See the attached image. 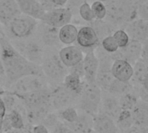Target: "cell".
Segmentation results:
<instances>
[{
    "mask_svg": "<svg viewBox=\"0 0 148 133\" xmlns=\"http://www.w3.org/2000/svg\"><path fill=\"white\" fill-rule=\"evenodd\" d=\"M0 59L3 62L6 74V86L9 90L20 78L29 76H44L41 65L33 64L24 58L5 37H1ZM45 77V76H44Z\"/></svg>",
    "mask_w": 148,
    "mask_h": 133,
    "instance_id": "obj_1",
    "label": "cell"
},
{
    "mask_svg": "<svg viewBox=\"0 0 148 133\" xmlns=\"http://www.w3.org/2000/svg\"><path fill=\"white\" fill-rule=\"evenodd\" d=\"M41 67L47 83L51 88L62 85L69 73V69L59 58L56 48H45Z\"/></svg>",
    "mask_w": 148,
    "mask_h": 133,
    "instance_id": "obj_2",
    "label": "cell"
},
{
    "mask_svg": "<svg viewBox=\"0 0 148 133\" xmlns=\"http://www.w3.org/2000/svg\"><path fill=\"white\" fill-rule=\"evenodd\" d=\"M38 24V20L21 14L4 27V35L10 40L26 39L35 36Z\"/></svg>",
    "mask_w": 148,
    "mask_h": 133,
    "instance_id": "obj_3",
    "label": "cell"
},
{
    "mask_svg": "<svg viewBox=\"0 0 148 133\" xmlns=\"http://www.w3.org/2000/svg\"><path fill=\"white\" fill-rule=\"evenodd\" d=\"M108 21L114 24H122L134 20L137 14V7L129 0H107Z\"/></svg>",
    "mask_w": 148,
    "mask_h": 133,
    "instance_id": "obj_4",
    "label": "cell"
},
{
    "mask_svg": "<svg viewBox=\"0 0 148 133\" xmlns=\"http://www.w3.org/2000/svg\"><path fill=\"white\" fill-rule=\"evenodd\" d=\"M101 98L102 91L96 84L86 83L77 102L79 111L95 117L100 112Z\"/></svg>",
    "mask_w": 148,
    "mask_h": 133,
    "instance_id": "obj_5",
    "label": "cell"
},
{
    "mask_svg": "<svg viewBox=\"0 0 148 133\" xmlns=\"http://www.w3.org/2000/svg\"><path fill=\"white\" fill-rule=\"evenodd\" d=\"M10 42L24 58L33 64L41 65L45 48L36 37V34L26 39L10 40Z\"/></svg>",
    "mask_w": 148,
    "mask_h": 133,
    "instance_id": "obj_6",
    "label": "cell"
},
{
    "mask_svg": "<svg viewBox=\"0 0 148 133\" xmlns=\"http://www.w3.org/2000/svg\"><path fill=\"white\" fill-rule=\"evenodd\" d=\"M96 56L99 59V68L95 84L102 91L108 92L111 84L114 80V78L113 77L111 72V67L114 63V59L112 58L110 54H108L104 51L101 55L96 54Z\"/></svg>",
    "mask_w": 148,
    "mask_h": 133,
    "instance_id": "obj_7",
    "label": "cell"
},
{
    "mask_svg": "<svg viewBox=\"0 0 148 133\" xmlns=\"http://www.w3.org/2000/svg\"><path fill=\"white\" fill-rule=\"evenodd\" d=\"M47 86H49L44 76L29 75L17 80L9 91H12L16 96L28 94L36 91H39Z\"/></svg>",
    "mask_w": 148,
    "mask_h": 133,
    "instance_id": "obj_8",
    "label": "cell"
},
{
    "mask_svg": "<svg viewBox=\"0 0 148 133\" xmlns=\"http://www.w3.org/2000/svg\"><path fill=\"white\" fill-rule=\"evenodd\" d=\"M73 13L69 7H56L46 10L40 22L49 26L60 29L61 27L70 24Z\"/></svg>",
    "mask_w": 148,
    "mask_h": 133,
    "instance_id": "obj_9",
    "label": "cell"
},
{
    "mask_svg": "<svg viewBox=\"0 0 148 133\" xmlns=\"http://www.w3.org/2000/svg\"><path fill=\"white\" fill-rule=\"evenodd\" d=\"M79 98L69 91L62 84L52 88L51 107L53 112H58L69 106L77 105Z\"/></svg>",
    "mask_w": 148,
    "mask_h": 133,
    "instance_id": "obj_10",
    "label": "cell"
},
{
    "mask_svg": "<svg viewBox=\"0 0 148 133\" xmlns=\"http://www.w3.org/2000/svg\"><path fill=\"white\" fill-rule=\"evenodd\" d=\"M51 91L52 88L47 86L39 91H36L28 94L17 96L21 100L25 110L41 106L43 105L51 104Z\"/></svg>",
    "mask_w": 148,
    "mask_h": 133,
    "instance_id": "obj_11",
    "label": "cell"
},
{
    "mask_svg": "<svg viewBox=\"0 0 148 133\" xmlns=\"http://www.w3.org/2000/svg\"><path fill=\"white\" fill-rule=\"evenodd\" d=\"M36 36L44 48H57L61 44L58 28L39 23Z\"/></svg>",
    "mask_w": 148,
    "mask_h": 133,
    "instance_id": "obj_12",
    "label": "cell"
},
{
    "mask_svg": "<svg viewBox=\"0 0 148 133\" xmlns=\"http://www.w3.org/2000/svg\"><path fill=\"white\" fill-rule=\"evenodd\" d=\"M77 46L82 49L85 53L94 51L100 43V39L92 26H82L78 30V35L76 38Z\"/></svg>",
    "mask_w": 148,
    "mask_h": 133,
    "instance_id": "obj_13",
    "label": "cell"
},
{
    "mask_svg": "<svg viewBox=\"0 0 148 133\" xmlns=\"http://www.w3.org/2000/svg\"><path fill=\"white\" fill-rule=\"evenodd\" d=\"M58 56L63 65L70 69L83 61L84 52L77 45H67L58 51Z\"/></svg>",
    "mask_w": 148,
    "mask_h": 133,
    "instance_id": "obj_14",
    "label": "cell"
},
{
    "mask_svg": "<svg viewBox=\"0 0 148 133\" xmlns=\"http://www.w3.org/2000/svg\"><path fill=\"white\" fill-rule=\"evenodd\" d=\"M122 109L120 104L119 97H116L107 91H102V98L99 112L116 121Z\"/></svg>",
    "mask_w": 148,
    "mask_h": 133,
    "instance_id": "obj_15",
    "label": "cell"
},
{
    "mask_svg": "<svg viewBox=\"0 0 148 133\" xmlns=\"http://www.w3.org/2000/svg\"><path fill=\"white\" fill-rule=\"evenodd\" d=\"M121 55L114 54L112 55V58L114 60L116 59H125L129 62L132 65H134L139 59L141 58L142 52V43L136 40H130L129 44L124 48L118 51Z\"/></svg>",
    "mask_w": 148,
    "mask_h": 133,
    "instance_id": "obj_16",
    "label": "cell"
},
{
    "mask_svg": "<svg viewBox=\"0 0 148 133\" xmlns=\"http://www.w3.org/2000/svg\"><path fill=\"white\" fill-rule=\"evenodd\" d=\"M84 80L87 84L94 85L96 81V76L99 68V59L95 51H88L84 55L82 61Z\"/></svg>",
    "mask_w": 148,
    "mask_h": 133,
    "instance_id": "obj_17",
    "label": "cell"
},
{
    "mask_svg": "<svg viewBox=\"0 0 148 133\" xmlns=\"http://www.w3.org/2000/svg\"><path fill=\"white\" fill-rule=\"evenodd\" d=\"M111 72L114 79L121 83L129 84L134 76V67L125 59H116L114 60Z\"/></svg>",
    "mask_w": 148,
    "mask_h": 133,
    "instance_id": "obj_18",
    "label": "cell"
},
{
    "mask_svg": "<svg viewBox=\"0 0 148 133\" xmlns=\"http://www.w3.org/2000/svg\"><path fill=\"white\" fill-rule=\"evenodd\" d=\"M125 30L130 39L143 43L148 39V21L134 19L127 24Z\"/></svg>",
    "mask_w": 148,
    "mask_h": 133,
    "instance_id": "obj_19",
    "label": "cell"
},
{
    "mask_svg": "<svg viewBox=\"0 0 148 133\" xmlns=\"http://www.w3.org/2000/svg\"><path fill=\"white\" fill-rule=\"evenodd\" d=\"M21 14L16 0H0V23L3 28Z\"/></svg>",
    "mask_w": 148,
    "mask_h": 133,
    "instance_id": "obj_20",
    "label": "cell"
},
{
    "mask_svg": "<svg viewBox=\"0 0 148 133\" xmlns=\"http://www.w3.org/2000/svg\"><path fill=\"white\" fill-rule=\"evenodd\" d=\"M22 14L31 17L38 21L46 12L42 3L38 0H16Z\"/></svg>",
    "mask_w": 148,
    "mask_h": 133,
    "instance_id": "obj_21",
    "label": "cell"
},
{
    "mask_svg": "<svg viewBox=\"0 0 148 133\" xmlns=\"http://www.w3.org/2000/svg\"><path fill=\"white\" fill-rule=\"evenodd\" d=\"M93 131L96 133H121L116 123L111 118L99 112L93 117Z\"/></svg>",
    "mask_w": 148,
    "mask_h": 133,
    "instance_id": "obj_22",
    "label": "cell"
},
{
    "mask_svg": "<svg viewBox=\"0 0 148 133\" xmlns=\"http://www.w3.org/2000/svg\"><path fill=\"white\" fill-rule=\"evenodd\" d=\"M52 112L53 110L51 107V104L27 109L25 110L27 124L29 123V125L31 126L41 125L43 122V120L47 118V116Z\"/></svg>",
    "mask_w": 148,
    "mask_h": 133,
    "instance_id": "obj_23",
    "label": "cell"
},
{
    "mask_svg": "<svg viewBox=\"0 0 148 133\" xmlns=\"http://www.w3.org/2000/svg\"><path fill=\"white\" fill-rule=\"evenodd\" d=\"M93 124L92 116L82 112H79L77 119L74 123L67 125L75 133H91L93 132Z\"/></svg>",
    "mask_w": 148,
    "mask_h": 133,
    "instance_id": "obj_24",
    "label": "cell"
},
{
    "mask_svg": "<svg viewBox=\"0 0 148 133\" xmlns=\"http://www.w3.org/2000/svg\"><path fill=\"white\" fill-rule=\"evenodd\" d=\"M131 112L135 126L148 128V104L139 101Z\"/></svg>",
    "mask_w": 148,
    "mask_h": 133,
    "instance_id": "obj_25",
    "label": "cell"
},
{
    "mask_svg": "<svg viewBox=\"0 0 148 133\" xmlns=\"http://www.w3.org/2000/svg\"><path fill=\"white\" fill-rule=\"evenodd\" d=\"M82 77L74 74V73H68V75L64 78L62 85L74 95L80 98L82 91L85 86L86 81L83 80Z\"/></svg>",
    "mask_w": 148,
    "mask_h": 133,
    "instance_id": "obj_26",
    "label": "cell"
},
{
    "mask_svg": "<svg viewBox=\"0 0 148 133\" xmlns=\"http://www.w3.org/2000/svg\"><path fill=\"white\" fill-rule=\"evenodd\" d=\"M78 29L73 24H68L59 29V40L62 44L72 45L76 42Z\"/></svg>",
    "mask_w": 148,
    "mask_h": 133,
    "instance_id": "obj_27",
    "label": "cell"
},
{
    "mask_svg": "<svg viewBox=\"0 0 148 133\" xmlns=\"http://www.w3.org/2000/svg\"><path fill=\"white\" fill-rule=\"evenodd\" d=\"M134 76L132 80H134L138 85H142L143 80L148 75V63L142 58L139 59L134 65Z\"/></svg>",
    "mask_w": 148,
    "mask_h": 133,
    "instance_id": "obj_28",
    "label": "cell"
},
{
    "mask_svg": "<svg viewBox=\"0 0 148 133\" xmlns=\"http://www.w3.org/2000/svg\"><path fill=\"white\" fill-rule=\"evenodd\" d=\"M115 123L121 133H124L125 132H127V130H129L131 127L134 125L132 112L130 111L122 110L120 116L116 119Z\"/></svg>",
    "mask_w": 148,
    "mask_h": 133,
    "instance_id": "obj_29",
    "label": "cell"
},
{
    "mask_svg": "<svg viewBox=\"0 0 148 133\" xmlns=\"http://www.w3.org/2000/svg\"><path fill=\"white\" fill-rule=\"evenodd\" d=\"M55 112L56 113L60 121H62V123L66 125H70L74 123L77 119L78 115H79L78 110L74 106H69V107H67L65 109H62L61 111Z\"/></svg>",
    "mask_w": 148,
    "mask_h": 133,
    "instance_id": "obj_30",
    "label": "cell"
},
{
    "mask_svg": "<svg viewBox=\"0 0 148 133\" xmlns=\"http://www.w3.org/2000/svg\"><path fill=\"white\" fill-rule=\"evenodd\" d=\"M119 99H120L121 109L130 112H132V110L135 107V105L139 102L138 98L134 93H132L131 91L119 97Z\"/></svg>",
    "mask_w": 148,
    "mask_h": 133,
    "instance_id": "obj_31",
    "label": "cell"
},
{
    "mask_svg": "<svg viewBox=\"0 0 148 133\" xmlns=\"http://www.w3.org/2000/svg\"><path fill=\"white\" fill-rule=\"evenodd\" d=\"M130 88H131V86L129 84L121 83V82L114 79L113 81V83L111 84L110 88L108 92H109L110 94H113L116 97H121V95L130 91Z\"/></svg>",
    "mask_w": 148,
    "mask_h": 133,
    "instance_id": "obj_32",
    "label": "cell"
},
{
    "mask_svg": "<svg viewBox=\"0 0 148 133\" xmlns=\"http://www.w3.org/2000/svg\"><path fill=\"white\" fill-rule=\"evenodd\" d=\"M113 37L114 38L116 44H118V47L120 50L124 49L130 42V37L128 36V34L127 33V31L125 30H117L113 33Z\"/></svg>",
    "mask_w": 148,
    "mask_h": 133,
    "instance_id": "obj_33",
    "label": "cell"
},
{
    "mask_svg": "<svg viewBox=\"0 0 148 133\" xmlns=\"http://www.w3.org/2000/svg\"><path fill=\"white\" fill-rule=\"evenodd\" d=\"M79 14L81 17L86 22H94L95 20V17L92 10L91 4H89L88 2H84L79 6Z\"/></svg>",
    "mask_w": 148,
    "mask_h": 133,
    "instance_id": "obj_34",
    "label": "cell"
},
{
    "mask_svg": "<svg viewBox=\"0 0 148 133\" xmlns=\"http://www.w3.org/2000/svg\"><path fill=\"white\" fill-rule=\"evenodd\" d=\"M92 10L95 14V19L103 20L107 16V8L106 4L101 1H94L91 4Z\"/></svg>",
    "mask_w": 148,
    "mask_h": 133,
    "instance_id": "obj_35",
    "label": "cell"
},
{
    "mask_svg": "<svg viewBox=\"0 0 148 133\" xmlns=\"http://www.w3.org/2000/svg\"><path fill=\"white\" fill-rule=\"evenodd\" d=\"M101 48L107 53H110V55L113 53H115L119 51L118 44H116L114 38L111 35L104 37L101 40Z\"/></svg>",
    "mask_w": 148,
    "mask_h": 133,
    "instance_id": "obj_36",
    "label": "cell"
},
{
    "mask_svg": "<svg viewBox=\"0 0 148 133\" xmlns=\"http://www.w3.org/2000/svg\"><path fill=\"white\" fill-rule=\"evenodd\" d=\"M50 133H75L67 125L59 121L49 132Z\"/></svg>",
    "mask_w": 148,
    "mask_h": 133,
    "instance_id": "obj_37",
    "label": "cell"
},
{
    "mask_svg": "<svg viewBox=\"0 0 148 133\" xmlns=\"http://www.w3.org/2000/svg\"><path fill=\"white\" fill-rule=\"evenodd\" d=\"M137 15L140 19L148 21V0L137 7Z\"/></svg>",
    "mask_w": 148,
    "mask_h": 133,
    "instance_id": "obj_38",
    "label": "cell"
},
{
    "mask_svg": "<svg viewBox=\"0 0 148 133\" xmlns=\"http://www.w3.org/2000/svg\"><path fill=\"white\" fill-rule=\"evenodd\" d=\"M0 85L5 89L6 86V74L2 60L0 59Z\"/></svg>",
    "mask_w": 148,
    "mask_h": 133,
    "instance_id": "obj_39",
    "label": "cell"
},
{
    "mask_svg": "<svg viewBox=\"0 0 148 133\" xmlns=\"http://www.w3.org/2000/svg\"><path fill=\"white\" fill-rule=\"evenodd\" d=\"M30 133H50L49 131L43 125H37L31 127Z\"/></svg>",
    "mask_w": 148,
    "mask_h": 133,
    "instance_id": "obj_40",
    "label": "cell"
},
{
    "mask_svg": "<svg viewBox=\"0 0 148 133\" xmlns=\"http://www.w3.org/2000/svg\"><path fill=\"white\" fill-rule=\"evenodd\" d=\"M141 58L148 63V39L142 43V52Z\"/></svg>",
    "mask_w": 148,
    "mask_h": 133,
    "instance_id": "obj_41",
    "label": "cell"
},
{
    "mask_svg": "<svg viewBox=\"0 0 148 133\" xmlns=\"http://www.w3.org/2000/svg\"><path fill=\"white\" fill-rule=\"evenodd\" d=\"M124 133H148V128L139 127V126L134 125L133 127H131L129 130H127Z\"/></svg>",
    "mask_w": 148,
    "mask_h": 133,
    "instance_id": "obj_42",
    "label": "cell"
},
{
    "mask_svg": "<svg viewBox=\"0 0 148 133\" xmlns=\"http://www.w3.org/2000/svg\"><path fill=\"white\" fill-rule=\"evenodd\" d=\"M139 95L141 98V101L148 104V91H146L145 89L141 87L139 90Z\"/></svg>",
    "mask_w": 148,
    "mask_h": 133,
    "instance_id": "obj_43",
    "label": "cell"
},
{
    "mask_svg": "<svg viewBox=\"0 0 148 133\" xmlns=\"http://www.w3.org/2000/svg\"><path fill=\"white\" fill-rule=\"evenodd\" d=\"M49 2L53 5H56V7H62L63 5H65L68 3V0H49Z\"/></svg>",
    "mask_w": 148,
    "mask_h": 133,
    "instance_id": "obj_44",
    "label": "cell"
},
{
    "mask_svg": "<svg viewBox=\"0 0 148 133\" xmlns=\"http://www.w3.org/2000/svg\"><path fill=\"white\" fill-rule=\"evenodd\" d=\"M5 115H6V107L4 105L3 101L2 100V98L0 97V117L4 118Z\"/></svg>",
    "mask_w": 148,
    "mask_h": 133,
    "instance_id": "obj_45",
    "label": "cell"
},
{
    "mask_svg": "<svg viewBox=\"0 0 148 133\" xmlns=\"http://www.w3.org/2000/svg\"><path fill=\"white\" fill-rule=\"evenodd\" d=\"M31 128H29V126L26 129H23V130H11L10 132L6 133H30Z\"/></svg>",
    "mask_w": 148,
    "mask_h": 133,
    "instance_id": "obj_46",
    "label": "cell"
},
{
    "mask_svg": "<svg viewBox=\"0 0 148 133\" xmlns=\"http://www.w3.org/2000/svg\"><path fill=\"white\" fill-rule=\"evenodd\" d=\"M141 87L143 89H145L146 91H148V75L145 78V79L143 80L142 85H141Z\"/></svg>",
    "mask_w": 148,
    "mask_h": 133,
    "instance_id": "obj_47",
    "label": "cell"
},
{
    "mask_svg": "<svg viewBox=\"0 0 148 133\" xmlns=\"http://www.w3.org/2000/svg\"><path fill=\"white\" fill-rule=\"evenodd\" d=\"M146 1H147V0H135V1H134V5L136 4V5H137V7H138L140 4H141V3H145Z\"/></svg>",
    "mask_w": 148,
    "mask_h": 133,
    "instance_id": "obj_48",
    "label": "cell"
},
{
    "mask_svg": "<svg viewBox=\"0 0 148 133\" xmlns=\"http://www.w3.org/2000/svg\"><path fill=\"white\" fill-rule=\"evenodd\" d=\"M0 35L5 36V35H4V30H3V25L1 24V23H0Z\"/></svg>",
    "mask_w": 148,
    "mask_h": 133,
    "instance_id": "obj_49",
    "label": "cell"
},
{
    "mask_svg": "<svg viewBox=\"0 0 148 133\" xmlns=\"http://www.w3.org/2000/svg\"><path fill=\"white\" fill-rule=\"evenodd\" d=\"M3 118H1L0 117V131L1 132H2V128H3Z\"/></svg>",
    "mask_w": 148,
    "mask_h": 133,
    "instance_id": "obj_50",
    "label": "cell"
},
{
    "mask_svg": "<svg viewBox=\"0 0 148 133\" xmlns=\"http://www.w3.org/2000/svg\"><path fill=\"white\" fill-rule=\"evenodd\" d=\"M4 91H5V89H4L3 87H2V86L0 85V96H1V94H2V93H3V92Z\"/></svg>",
    "mask_w": 148,
    "mask_h": 133,
    "instance_id": "obj_51",
    "label": "cell"
},
{
    "mask_svg": "<svg viewBox=\"0 0 148 133\" xmlns=\"http://www.w3.org/2000/svg\"><path fill=\"white\" fill-rule=\"evenodd\" d=\"M3 35H0V51H1V37H2Z\"/></svg>",
    "mask_w": 148,
    "mask_h": 133,
    "instance_id": "obj_52",
    "label": "cell"
},
{
    "mask_svg": "<svg viewBox=\"0 0 148 133\" xmlns=\"http://www.w3.org/2000/svg\"><path fill=\"white\" fill-rule=\"evenodd\" d=\"M94 1H101V2H104V1H106V0H94ZM93 1V2H94Z\"/></svg>",
    "mask_w": 148,
    "mask_h": 133,
    "instance_id": "obj_53",
    "label": "cell"
},
{
    "mask_svg": "<svg viewBox=\"0 0 148 133\" xmlns=\"http://www.w3.org/2000/svg\"><path fill=\"white\" fill-rule=\"evenodd\" d=\"M91 133H96V132H94V131H93V132H92Z\"/></svg>",
    "mask_w": 148,
    "mask_h": 133,
    "instance_id": "obj_54",
    "label": "cell"
},
{
    "mask_svg": "<svg viewBox=\"0 0 148 133\" xmlns=\"http://www.w3.org/2000/svg\"><path fill=\"white\" fill-rule=\"evenodd\" d=\"M0 133H3V132H1V131H0Z\"/></svg>",
    "mask_w": 148,
    "mask_h": 133,
    "instance_id": "obj_55",
    "label": "cell"
},
{
    "mask_svg": "<svg viewBox=\"0 0 148 133\" xmlns=\"http://www.w3.org/2000/svg\"><path fill=\"white\" fill-rule=\"evenodd\" d=\"M68 1H70V0H68Z\"/></svg>",
    "mask_w": 148,
    "mask_h": 133,
    "instance_id": "obj_56",
    "label": "cell"
},
{
    "mask_svg": "<svg viewBox=\"0 0 148 133\" xmlns=\"http://www.w3.org/2000/svg\"><path fill=\"white\" fill-rule=\"evenodd\" d=\"M106 1H107V0H106Z\"/></svg>",
    "mask_w": 148,
    "mask_h": 133,
    "instance_id": "obj_57",
    "label": "cell"
}]
</instances>
